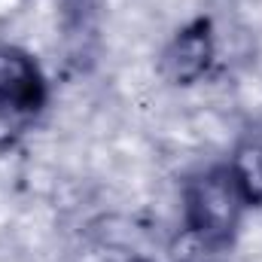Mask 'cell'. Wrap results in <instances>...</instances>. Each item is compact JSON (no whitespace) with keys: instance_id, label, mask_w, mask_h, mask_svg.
<instances>
[{"instance_id":"obj_2","label":"cell","mask_w":262,"mask_h":262,"mask_svg":"<svg viewBox=\"0 0 262 262\" xmlns=\"http://www.w3.org/2000/svg\"><path fill=\"white\" fill-rule=\"evenodd\" d=\"M52 101V85L34 52L0 40V156L21 146L40 125Z\"/></svg>"},{"instance_id":"obj_3","label":"cell","mask_w":262,"mask_h":262,"mask_svg":"<svg viewBox=\"0 0 262 262\" xmlns=\"http://www.w3.org/2000/svg\"><path fill=\"white\" fill-rule=\"evenodd\" d=\"M220 58L216 25L210 15H192L183 21L159 52V76L174 89H192L204 82Z\"/></svg>"},{"instance_id":"obj_1","label":"cell","mask_w":262,"mask_h":262,"mask_svg":"<svg viewBox=\"0 0 262 262\" xmlns=\"http://www.w3.org/2000/svg\"><path fill=\"white\" fill-rule=\"evenodd\" d=\"M247 201L226 162H210L189 171L180 183V238L189 259L213 262L229 253L241 235Z\"/></svg>"},{"instance_id":"obj_4","label":"cell","mask_w":262,"mask_h":262,"mask_svg":"<svg viewBox=\"0 0 262 262\" xmlns=\"http://www.w3.org/2000/svg\"><path fill=\"white\" fill-rule=\"evenodd\" d=\"M226 165L247 201V207L250 210L262 207V116L250 119L238 131Z\"/></svg>"}]
</instances>
